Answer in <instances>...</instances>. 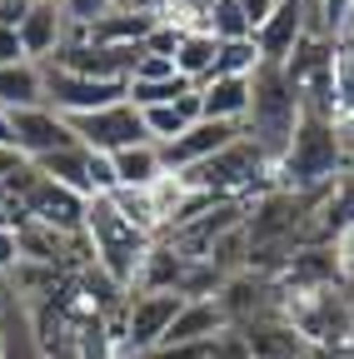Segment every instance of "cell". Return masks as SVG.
I'll return each instance as SVG.
<instances>
[{"mask_svg":"<svg viewBox=\"0 0 354 359\" xmlns=\"http://www.w3.org/2000/svg\"><path fill=\"white\" fill-rule=\"evenodd\" d=\"M344 175H349V160H344L339 125L325 120V115H304L285 160L275 165V185L290 190V195H325Z\"/></svg>","mask_w":354,"mask_h":359,"instance_id":"1","label":"cell"},{"mask_svg":"<svg viewBox=\"0 0 354 359\" xmlns=\"http://www.w3.org/2000/svg\"><path fill=\"white\" fill-rule=\"evenodd\" d=\"M85 240L95 250V264L135 294V280H140V269H145V259L155 250V235L140 230L135 219H125L110 195H95L90 210H85Z\"/></svg>","mask_w":354,"mask_h":359,"instance_id":"2","label":"cell"},{"mask_svg":"<svg viewBox=\"0 0 354 359\" xmlns=\"http://www.w3.org/2000/svg\"><path fill=\"white\" fill-rule=\"evenodd\" d=\"M299 120H304V110L285 80V65H259L250 75V115H245V135L254 140V150L270 165H280Z\"/></svg>","mask_w":354,"mask_h":359,"instance_id":"3","label":"cell"},{"mask_svg":"<svg viewBox=\"0 0 354 359\" xmlns=\"http://www.w3.org/2000/svg\"><path fill=\"white\" fill-rule=\"evenodd\" d=\"M285 80L294 90V100L304 115H325L334 120V40L304 35L299 50L285 60Z\"/></svg>","mask_w":354,"mask_h":359,"instance_id":"4","label":"cell"},{"mask_svg":"<svg viewBox=\"0 0 354 359\" xmlns=\"http://www.w3.org/2000/svg\"><path fill=\"white\" fill-rule=\"evenodd\" d=\"M185 309V294L175 290H135L125 304V314L110 325V334L125 344V349H140V354H155L175 325V314Z\"/></svg>","mask_w":354,"mask_h":359,"instance_id":"5","label":"cell"},{"mask_svg":"<svg viewBox=\"0 0 354 359\" xmlns=\"http://www.w3.org/2000/svg\"><path fill=\"white\" fill-rule=\"evenodd\" d=\"M6 210H11V230L20 219H35V224H46V230H55V235H85V210H90V200L40 175L30 185V195L20 205H6Z\"/></svg>","mask_w":354,"mask_h":359,"instance_id":"6","label":"cell"},{"mask_svg":"<svg viewBox=\"0 0 354 359\" xmlns=\"http://www.w3.org/2000/svg\"><path fill=\"white\" fill-rule=\"evenodd\" d=\"M125 95H130V85H120V80H90V75H75V70L46 65V105L60 110L65 120L110 110V105H120Z\"/></svg>","mask_w":354,"mask_h":359,"instance_id":"7","label":"cell"},{"mask_svg":"<svg viewBox=\"0 0 354 359\" xmlns=\"http://www.w3.org/2000/svg\"><path fill=\"white\" fill-rule=\"evenodd\" d=\"M70 130L80 135L85 150H100V155H120V150H130V145H145V140H150L145 115L130 105V100H120V105H110V110H95V115H75Z\"/></svg>","mask_w":354,"mask_h":359,"instance_id":"8","label":"cell"},{"mask_svg":"<svg viewBox=\"0 0 354 359\" xmlns=\"http://www.w3.org/2000/svg\"><path fill=\"white\" fill-rule=\"evenodd\" d=\"M11 145L25 160H46L55 150L80 145V135L70 130V120L50 105H30V110H11Z\"/></svg>","mask_w":354,"mask_h":359,"instance_id":"9","label":"cell"},{"mask_svg":"<svg viewBox=\"0 0 354 359\" xmlns=\"http://www.w3.org/2000/svg\"><path fill=\"white\" fill-rule=\"evenodd\" d=\"M235 140H245V125H230V120H195L180 140L160 145V155H165V170H170V175H185V170L215 160L219 150H230Z\"/></svg>","mask_w":354,"mask_h":359,"instance_id":"10","label":"cell"},{"mask_svg":"<svg viewBox=\"0 0 354 359\" xmlns=\"http://www.w3.org/2000/svg\"><path fill=\"white\" fill-rule=\"evenodd\" d=\"M309 35V20H304V0H280L275 15L264 20L254 30V50L264 65H285L294 50H299V40Z\"/></svg>","mask_w":354,"mask_h":359,"instance_id":"11","label":"cell"},{"mask_svg":"<svg viewBox=\"0 0 354 359\" xmlns=\"http://www.w3.org/2000/svg\"><path fill=\"white\" fill-rule=\"evenodd\" d=\"M70 40V15L60 11V0H35V11L20 25V45H25V60L35 65H50Z\"/></svg>","mask_w":354,"mask_h":359,"instance_id":"12","label":"cell"},{"mask_svg":"<svg viewBox=\"0 0 354 359\" xmlns=\"http://www.w3.org/2000/svg\"><path fill=\"white\" fill-rule=\"evenodd\" d=\"M0 359H46L40 334L30 325V304L11 285L0 290Z\"/></svg>","mask_w":354,"mask_h":359,"instance_id":"13","label":"cell"},{"mask_svg":"<svg viewBox=\"0 0 354 359\" xmlns=\"http://www.w3.org/2000/svg\"><path fill=\"white\" fill-rule=\"evenodd\" d=\"M225 330H230V314L219 309V294L215 299H185V309L175 314V325H170L160 349H170V344H205V339L225 334Z\"/></svg>","mask_w":354,"mask_h":359,"instance_id":"14","label":"cell"},{"mask_svg":"<svg viewBox=\"0 0 354 359\" xmlns=\"http://www.w3.org/2000/svg\"><path fill=\"white\" fill-rule=\"evenodd\" d=\"M250 115V75H215L200 85V120L245 125Z\"/></svg>","mask_w":354,"mask_h":359,"instance_id":"15","label":"cell"},{"mask_svg":"<svg viewBox=\"0 0 354 359\" xmlns=\"http://www.w3.org/2000/svg\"><path fill=\"white\" fill-rule=\"evenodd\" d=\"M110 160H115L120 190H150V185H160V180L170 175V170H165V155H160L155 140L130 145V150H120V155H110Z\"/></svg>","mask_w":354,"mask_h":359,"instance_id":"16","label":"cell"},{"mask_svg":"<svg viewBox=\"0 0 354 359\" xmlns=\"http://www.w3.org/2000/svg\"><path fill=\"white\" fill-rule=\"evenodd\" d=\"M0 105H6V110L46 105V65H35V60L0 65Z\"/></svg>","mask_w":354,"mask_h":359,"instance_id":"17","label":"cell"},{"mask_svg":"<svg viewBox=\"0 0 354 359\" xmlns=\"http://www.w3.org/2000/svg\"><path fill=\"white\" fill-rule=\"evenodd\" d=\"M46 180H55V185H65V190H75V195H85V200H95V185H90V150L85 145H70V150H55V155H46V160H30Z\"/></svg>","mask_w":354,"mask_h":359,"instance_id":"18","label":"cell"},{"mask_svg":"<svg viewBox=\"0 0 354 359\" xmlns=\"http://www.w3.org/2000/svg\"><path fill=\"white\" fill-rule=\"evenodd\" d=\"M155 25H160V15H145V11H110L105 20L85 25V40H95V45H145Z\"/></svg>","mask_w":354,"mask_h":359,"instance_id":"19","label":"cell"},{"mask_svg":"<svg viewBox=\"0 0 354 359\" xmlns=\"http://www.w3.org/2000/svg\"><path fill=\"white\" fill-rule=\"evenodd\" d=\"M215 60H219V40L205 30V25H195V30H185V40H180V50H175V70H180L195 90L215 75Z\"/></svg>","mask_w":354,"mask_h":359,"instance_id":"20","label":"cell"},{"mask_svg":"<svg viewBox=\"0 0 354 359\" xmlns=\"http://www.w3.org/2000/svg\"><path fill=\"white\" fill-rule=\"evenodd\" d=\"M185 269H190V255H180L170 240H155V250H150V259H145V269H140L135 290H175V294H180Z\"/></svg>","mask_w":354,"mask_h":359,"instance_id":"21","label":"cell"},{"mask_svg":"<svg viewBox=\"0 0 354 359\" xmlns=\"http://www.w3.org/2000/svg\"><path fill=\"white\" fill-rule=\"evenodd\" d=\"M145 115V130H150V140L155 145H170V140H180V135L200 120V90L185 100H175V105H155V110H140Z\"/></svg>","mask_w":354,"mask_h":359,"instance_id":"22","label":"cell"},{"mask_svg":"<svg viewBox=\"0 0 354 359\" xmlns=\"http://www.w3.org/2000/svg\"><path fill=\"white\" fill-rule=\"evenodd\" d=\"M195 95V85L185 75H170V80H130V105L135 110H155V105H175V100H185Z\"/></svg>","mask_w":354,"mask_h":359,"instance_id":"23","label":"cell"},{"mask_svg":"<svg viewBox=\"0 0 354 359\" xmlns=\"http://www.w3.org/2000/svg\"><path fill=\"white\" fill-rule=\"evenodd\" d=\"M205 30H210L219 45H230V40H254V20L240 11V0H215V6L205 11Z\"/></svg>","mask_w":354,"mask_h":359,"instance_id":"24","label":"cell"},{"mask_svg":"<svg viewBox=\"0 0 354 359\" xmlns=\"http://www.w3.org/2000/svg\"><path fill=\"white\" fill-rule=\"evenodd\" d=\"M334 120L354 125V40L334 45Z\"/></svg>","mask_w":354,"mask_h":359,"instance_id":"25","label":"cell"},{"mask_svg":"<svg viewBox=\"0 0 354 359\" xmlns=\"http://www.w3.org/2000/svg\"><path fill=\"white\" fill-rule=\"evenodd\" d=\"M264 60L254 50V40H230V45H219V60H215V75H254ZM210 75V80H215Z\"/></svg>","mask_w":354,"mask_h":359,"instance_id":"26","label":"cell"},{"mask_svg":"<svg viewBox=\"0 0 354 359\" xmlns=\"http://www.w3.org/2000/svg\"><path fill=\"white\" fill-rule=\"evenodd\" d=\"M60 11L70 15V25H95L115 11V0H60Z\"/></svg>","mask_w":354,"mask_h":359,"instance_id":"27","label":"cell"},{"mask_svg":"<svg viewBox=\"0 0 354 359\" xmlns=\"http://www.w3.org/2000/svg\"><path fill=\"white\" fill-rule=\"evenodd\" d=\"M210 359H254V349H250V339H245V330H225L215 339V349H210Z\"/></svg>","mask_w":354,"mask_h":359,"instance_id":"28","label":"cell"},{"mask_svg":"<svg viewBox=\"0 0 354 359\" xmlns=\"http://www.w3.org/2000/svg\"><path fill=\"white\" fill-rule=\"evenodd\" d=\"M170 75H180V70H175V60H165V55H140V65H135V75H130V80H170Z\"/></svg>","mask_w":354,"mask_h":359,"instance_id":"29","label":"cell"},{"mask_svg":"<svg viewBox=\"0 0 354 359\" xmlns=\"http://www.w3.org/2000/svg\"><path fill=\"white\" fill-rule=\"evenodd\" d=\"M30 11H35V0H0V30H20Z\"/></svg>","mask_w":354,"mask_h":359,"instance_id":"30","label":"cell"},{"mask_svg":"<svg viewBox=\"0 0 354 359\" xmlns=\"http://www.w3.org/2000/svg\"><path fill=\"white\" fill-rule=\"evenodd\" d=\"M15 264H20V240H15V230H0V280H6Z\"/></svg>","mask_w":354,"mask_h":359,"instance_id":"31","label":"cell"},{"mask_svg":"<svg viewBox=\"0 0 354 359\" xmlns=\"http://www.w3.org/2000/svg\"><path fill=\"white\" fill-rule=\"evenodd\" d=\"M20 60H25L20 30H0V65H20Z\"/></svg>","mask_w":354,"mask_h":359,"instance_id":"32","label":"cell"},{"mask_svg":"<svg viewBox=\"0 0 354 359\" xmlns=\"http://www.w3.org/2000/svg\"><path fill=\"white\" fill-rule=\"evenodd\" d=\"M275 6H280V0H240V11H245V15L254 20V30H259L264 20H270V15H275Z\"/></svg>","mask_w":354,"mask_h":359,"instance_id":"33","label":"cell"},{"mask_svg":"<svg viewBox=\"0 0 354 359\" xmlns=\"http://www.w3.org/2000/svg\"><path fill=\"white\" fill-rule=\"evenodd\" d=\"M20 165H25V155H20V150H11V145H0V185H6V180H11V175H15Z\"/></svg>","mask_w":354,"mask_h":359,"instance_id":"34","label":"cell"},{"mask_svg":"<svg viewBox=\"0 0 354 359\" xmlns=\"http://www.w3.org/2000/svg\"><path fill=\"white\" fill-rule=\"evenodd\" d=\"M170 0H115V11H145V15H165Z\"/></svg>","mask_w":354,"mask_h":359,"instance_id":"35","label":"cell"},{"mask_svg":"<svg viewBox=\"0 0 354 359\" xmlns=\"http://www.w3.org/2000/svg\"><path fill=\"white\" fill-rule=\"evenodd\" d=\"M0 145H11V110L6 105H0ZM15 150V145H11Z\"/></svg>","mask_w":354,"mask_h":359,"instance_id":"36","label":"cell"},{"mask_svg":"<svg viewBox=\"0 0 354 359\" xmlns=\"http://www.w3.org/2000/svg\"><path fill=\"white\" fill-rule=\"evenodd\" d=\"M349 40H354V30H349Z\"/></svg>","mask_w":354,"mask_h":359,"instance_id":"37","label":"cell"}]
</instances>
